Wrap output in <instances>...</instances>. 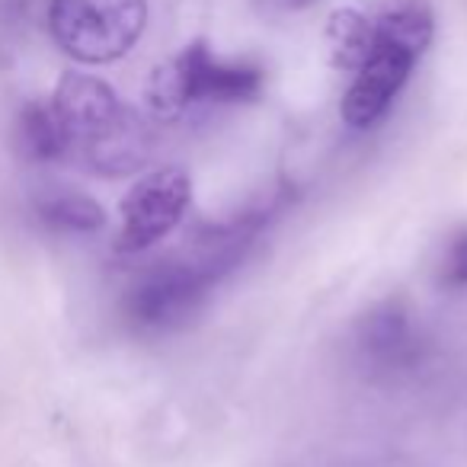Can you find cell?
I'll return each mask as SVG.
<instances>
[{
    "mask_svg": "<svg viewBox=\"0 0 467 467\" xmlns=\"http://www.w3.org/2000/svg\"><path fill=\"white\" fill-rule=\"evenodd\" d=\"M282 205H285V195L224 224L199 227L186 254L154 263L138 275V282L125 295V317L148 333H167L189 324V317L202 311L214 285L247 260L250 247L263 234V227L282 212Z\"/></svg>",
    "mask_w": 467,
    "mask_h": 467,
    "instance_id": "6da1fadb",
    "label": "cell"
},
{
    "mask_svg": "<svg viewBox=\"0 0 467 467\" xmlns=\"http://www.w3.org/2000/svg\"><path fill=\"white\" fill-rule=\"evenodd\" d=\"M432 14L422 4H403L375 20V52L356 71L343 97V122L349 129L368 131L388 116L432 42Z\"/></svg>",
    "mask_w": 467,
    "mask_h": 467,
    "instance_id": "7a4b0ae2",
    "label": "cell"
},
{
    "mask_svg": "<svg viewBox=\"0 0 467 467\" xmlns=\"http://www.w3.org/2000/svg\"><path fill=\"white\" fill-rule=\"evenodd\" d=\"M266 90V71L254 61H224L202 39L154 67L148 80V109L163 122H176L199 106L254 103Z\"/></svg>",
    "mask_w": 467,
    "mask_h": 467,
    "instance_id": "3957f363",
    "label": "cell"
},
{
    "mask_svg": "<svg viewBox=\"0 0 467 467\" xmlns=\"http://www.w3.org/2000/svg\"><path fill=\"white\" fill-rule=\"evenodd\" d=\"M148 26V0H52L48 29L65 55L109 65L138 46Z\"/></svg>",
    "mask_w": 467,
    "mask_h": 467,
    "instance_id": "277c9868",
    "label": "cell"
},
{
    "mask_svg": "<svg viewBox=\"0 0 467 467\" xmlns=\"http://www.w3.org/2000/svg\"><path fill=\"white\" fill-rule=\"evenodd\" d=\"M192 182L180 167H161L144 173L129 195L122 199V227H119V250L122 254H141L154 247L167 234L180 227L186 218Z\"/></svg>",
    "mask_w": 467,
    "mask_h": 467,
    "instance_id": "5b68a950",
    "label": "cell"
},
{
    "mask_svg": "<svg viewBox=\"0 0 467 467\" xmlns=\"http://www.w3.org/2000/svg\"><path fill=\"white\" fill-rule=\"evenodd\" d=\"M422 339L413 314L400 301L371 307L356 327V358L368 375L394 378L413 371L422 362Z\"/></svg>",
    "mask_w": 467,
    "mask_h": 467,
    "instance_id": "8992f818",
    "label": "cell"
},
{
    "mask_svg": "<svg viewBox=\"0 0 467 467\" xmlns=\"http://www.w3.org/2000/svg\"><path fill=\"white\" fill-rule=\"evenodd\" d=\"M52 109L65 125L67 138H71V154H78L90 138H97L125 109V103L106 80L71 71L58 80Z\"/></svg>",
    "mask_w": 467,
    "mask_h": 467,
    "instance_id": "52a82bcc",
    "label": "cell"
},
{
    "mask_svg": "<svg viewBox=\"0 0 467 467\" xmlns=\"http://www.w3.org/2000/svg\"><path fill=\"white\" fill-rule=\"evenodd\" d=\"M150 150H154V135H150L148 119L131 109V106H125L78 154L99 176H129L148 163Z\"/></svg>",
    "mask_w": 467,
    "mask_h": 467,
    "instance_id": "ba28073f",
    "label": "cell"
},
{
    "mask_svg": "<svg viewBox=\"0 0 467 467\" xmlns=\"http://www.w3.org/2000/svg\"><path fill=\"white\" fill-rule=\"evenodd\" d=\"M16 148L33 163H55L71 157V138L55 116L52 103H29L16 116Z\"/></svg>",
    "mask_w": 467,
    "mask_h": 467,
    "instance_id": "9c48e42d",
    "label": "cell"
},
{
    "mask_svg": "<svg viewBox=\"0 0 467 467\" xmlns=\"http://www.w3.org/2000/svg\"><path fill=\"white\" fill-rule=\"evenodd\" d=\"M327 48H330L333 67L356 74L375 52V20L352 7L337 10L327 23Z\"/></svg>",
    "mask_w": 467,
    "mask_h": 467,
    "instance_id": "30bf717a",
    "label": "cell"
},
{
    "mask_svg": "<svg viewBox=\"0 0 467 467\" xmlns=\"http://www.w3.org/2000/svg\"><path fill=\"white\" fill-rule=\"evenodd\" d=\"M36 212L52 231L61 234H97L106 224V212L97 199L74 189H52L36 202Z\"/></svg>",
    "mask_w": 467,
    "mask_h": 467,
    "instance_id": "8fae6325",
    "label": "cell"
},
{
    "mask_svg": "<svg viewBox=\"0 0 467 467\" xmlns=\"http://www.w3.org/2000/svg\"><path fill=\"white\" fill-rule=\"evenodd\" d=\"M439 282L445 288H467V231L454 234L451 244L445 250V260L439 269Z\"/></svg>",
    "mask_w": 467,
    "mask_h": 467,
    "instance_id": "7c38bea8",
    "label": "cell"
},
{
    "mask_svg": "<svg viewBox=\"0 0 467 467\" xmlns=\"http://www.w3.org/2000/svg\"><path fill=\"white\" fill-rule=\"evenodd\" d=\"M256 4L269 14H301V10L314 7L317 0H256Z\"/></svg>",
    "mask_w": 467,
    "mask_h": 467,
    "instance_id": "4fadbf2b",
    "label": "cell"
}]
</instances>
